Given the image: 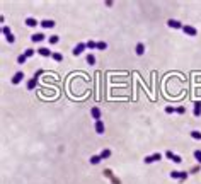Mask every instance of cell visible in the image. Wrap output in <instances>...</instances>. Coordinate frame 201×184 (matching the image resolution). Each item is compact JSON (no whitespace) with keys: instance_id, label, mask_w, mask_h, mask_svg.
Wrapping results in <instances>:
<instances>
[{"instance_id":"ffe728a7","label":"cell","mask_w":201,"mask_h":184,"mask_svg":"<svg viewBox=\"0 0 201 184\" xmlns=\"http://www.w3.org/2000/svg\"><path fill=\"white\" fill-rule=\"evenodd\" d=\"M191 138H194V140H201V131L193 130V131H191Z\"/></svg>"},{"instance_id":"836d02e7","label":"cell","mask_w":201,"mask_h":184,"mask_svg":"<svg viewBox=\"0 0 201 184\" xmlns=\"http://www.w3.org/2000/svg\"><path fill=\"white\" fill-rule=\"evenodd\" d=\"M43 72H44V70H41V68H39V70H36V72H34V75H32V78H39V75L43 73Z\"/></svg>"},{"instance_id":"7c38bea8","label":"cell","mask_w":201,"mask_h":184,"mask_svg":"<svg viewBox=\"0 0 201 184\" xmlns=\"http://www.w3.org/2000/svg\"><path fill=\"white\" fill-rule=\"evenodd\" d=\"M193 114H194V116H200V114H201V101H196V102H194Z\"/></svg>"},{"instance_id":"7a4b0ae2","label":"cell","mask_w":201,"mask_h":184,"mask_svg":"<svg viewBox=\"0 0 201 184\" xmlns=\"http://www.w3.org/2000/svg\"><path fill=\"white\" fill-rule=\"evenodd\" d=\"M160 159H162L160 154H152V155H148V157H145L143 162H145V164H153V162H157V160H160Z\"/></svg>"},{"instance_id":"9c48e42d","label":"cell","mask_w":201,"mask_h":184,"mask_svg":"<svg viewBox=\"0 0 201 184\" xmlns=\"http://www.w3.org/2000/svg\"><path fill=\"white\" fill-rule=\"evenodd\" d=\"M38 55H41V56H44V58H50V56L53 55V53L50 51V48H44V46H43V48H39V49H38Z\"/></svg>"},{"instance_id":"7402d4cb","label":"cell","mask_w":201,"mask_h":184,"mask_svg":"<svg viewBox=\"0 0 201 184\" xmlns=\"http://www.w3.org/2000/svg\"><path fill=\"white\" fill-rule=\"evenodd\" d=\"M171 179H176V181H179V177H181V172H177V171H171Z\"/></svg>"},{"instance_id":"277c9868","label":"cell","mask_w":201,"mask_h":184,"mask_svg":"<svg viewBox=\"0 0 201 184\" xmlns=\"http://www.w3.org/2000/svg\"><path fill=\"white\" fill-rule=\"evenodd\" d=\"M22 78H24V72H15L10 82H12V85H19L20 82H22Z\"/></svg>"},{"instance_id":"484cf974","label":"cell","mask_w":201,"mask_h":184,"mask_svg":"<svg viewBox=\"0 0 201 184\" xmlns=\"http://www.w3.org/2000/svg\"><path fill=\"white\" fill-rule=\"evenodd\" d=\"M5 39H7V43H9V44H14V43H15V36H14V34L5 36Z\"/></svg>"},{"instance_id":"4fadbf2b","label":"cell","mask_w":201,"mask_h":184,"mask_svg":"<svg viewBox=\"0 0 201 184\" xmlns=\"http://www.w3.org/2000/svg\"><path fill=\"white\" fill-rule=\"evenodd\" d=\"M135 51H136L138 56H143V53H145V44H143V43H136V49H135Z\"/></svg>"},{"instance_id":"f1b7e54d","label":"cell","mask_w":201,"mask_h":184,"mask_svg":"<svg viewBox=\"0 0 201 184\" xmlns=\"http://www.w3.org/2000/svg\"><path fill=\"white\" fill-rule=\"evenodd\" d=\"M176 113H177V114H184V113H186V107H184V106L176 107Z\"/></svg>"},{"instance_id":"83f0119b","label":"cell","mask_w":201,"mask_h":184,"mask_svg":"<svg viewBox=\"0 0 201 184\" xmlns=\"http://www.w3.org/2000/svg\"><path fill=\"white\" fill-rule=\"evenodd\" d=\"M193 154H194V159H196V160L201 164V150H194Z\"/></svg>"},{"instance_id":"cb8c5ba5","label":"cell","mask_w":201,"mask_h":184,"mask_svg":"<svg viewBox=\"0 0 201 184\" xmlns=\"http://www.w3.org/2000/svg\"><path fill=\"white\" fill-rule=\"evenodd\" d=\"M85 44H87V48H89V49H96V48H97V43H96V41H92V39H91V41H87Z\"/></svg>"},{"instance_id":"2e32d148","label":"cell","mask_w":201,"mask_h":184,"mask_svg":"<svg viewBox=\"0 0 201 184\" xmlns=\"http://www.w3.org/2000/svg\"><path fill=\"white\" fill-rule=\"evenodd\" d=\"M100 160H102V159H100V155H92V157H91V164L92 165H97Z\"/></svg>"},{"instance_id":"4316f807","label":"cell","mask_w":201,"mask_h":184,"mask_svg":"<svg viewBox=\"0 0 201 184\" xmlns=\"http://www.w3.org/2000/svg\"><path fill=\"white\" fill-rule=\"evenodd\" d=\"M24 55H26L27 58H31V56H34V49H32V48H27L26 51H24Z\"/></svg>"},{"instance_id":"44dd1931","label":"cell","mask_w":201,"mask_h":184,"mask_svg":"<svg viewBox=\"0 0 201 184\" xmlns=\"http://www.w3.org/2000/svg\"><path fill=\"white\" fill-rule=\"evenodd\" d=\"M97 49H100V51L108 49V43H106V41H99V43H97Z\"/></svg>"},{"instance_id":"d4e9b609","label":"cell","mask_w":201,"mask_h":184,"mask_svg":"<svg viewBox=\"0 0 201 184\" xmlns=\"http://www.w3.org/2000/svg\"><path fill=\"white\" fill-rule=\"evenodd\" d=\"M26 61H27V56H26V55H19V58H17V63H19V65H24Z\"/></svg>"},{"instance_id":"8992f818","label":"cell","mask_w":201,"mask_h":184,"mask_svg":"<svg viewBox=\"0 0 201 184\" xmlns=\"http://www.w3.org/2000/svg\"><path fill=\"white\" fill-rule=\"evenodd\" d=\"M44 39H46V36H44L43 32H34V34L31 36V41H32V43H43Z\"/></svg>"},{"instance_id":"30bf717a","label":"cell","mask_w":201,"mask_h":184,"mask_svg":"<svg viewBox=\"0 0 201 184\" xmlns=\"http://www.w3.org/2000/svg\"><path fill=\"white\" fill-rule=\"evenodd\" d=\"M96 131H97V133H99V135H102V133H104V131H106V126H104V123H102V121H96Z\"/></svg>"},{"instance_id":"ac0fdd59","label":"cell","mask_w":201,"mask_h":184,"mask_svg":"<svg viewBox=\"0 0 201 184\" xmlns=\"http://www.w3.org/2000/svg\"><path fill=\"white\" fill-rule=\"evenodd\" d=\"M51 58L60 63V61H63V55H61V53H53V55H51Z\"/></svg>"},{"instance_id":"d6986e66","label":"cell","mask_w":201,"mask_h":184,"mask_svg":"<svg viewBox=\"0 0 201 184\" xmlns=\"http://www.w3.org/2000/svg\"><path fill=\"white\" fill-rule=\"evenodd\" d=\"M48 41H50V44H56V43L60 41V36H56V34H53V36H50V38H48Z\"/></svg>"},{"instance_id":"1f68e13d","label":"cell","mask_w":201,"mask_h":184,"mask_svg":"<svg viewBox=\"0 0 201 184\" xmlns=\"http://www.w3.org/2000/svg\"><path fill=\"white\" fill-rule=\"evenodd\" d=\"M174 152H172V150H167V152H165V157H167V159H169V160H172V159H174Z\"/></svg>"},{"instance_id":"603a6c76","label":"cell","mask_w":201,"mask_h":184,"mask_svg":"<svg viewBox=\"0 0 201 184\" xmlns=\"http://www.w3.org/2000/svg\"><path fill=\"white\" fill-rule=\"evenodd\" d=\"M85 60H87V63H89V65H96V56H94L92 53H91V55H87V58H85Z\"/></svg>"},{"instance_id":"ba28073f","label":"cell","mask_w":201,"mask_h":184,"mask_svg":"<svg viewBox=\"0 0 201 184\" xmlns=\"http://www.w3.org/2000/svg\"><path fill=\"white\" fill-rule=\"evenodd\" d=\"M91 116L94 118L96 121H99L100 116H102V113H100V109H99V107H92V109H91Z\"/></svg>"},{"instance_id":"9a60e30c","label":"cell","mask_w":201,"mask_h":184,"mask_svg":"<svg viewBox=\"0 0 201 184\" xmlns=\"http://www.w3.org/2000/svg\"><path fill=\"white\" fill-rule=\"evenodd\" d=\"M104 174H106V176H109V177H111V181H112V184H121V181L118 179V177H114V176L111 174V171H106Z\"/></svg>"},{"instance_id":"4dcf8cb0","label":"cell","mask_w":201,"mask_h":184,"mask_svg":"<svg viewBox=\"0 0 201 184\" xmlns=\"http://www.w3.org/2000/svg\"><path fill=\"white\" fill-rule=\"evenodd\" d=\"M188 176H189L188 172H184V171H182V172H181V177H179V181H181V183H184V181L188 179Z\"/></svg>"},{"instance_id":"3957f363","label":"cell","mask_w":201,"mask_h":184,"mask_svg":"<svg viewBox=\"0 0 201 184\" xmlns=\"http://www.w3.org/2000/svg\"><path fill=\"white\" fill-rule=\"evenodd\" d=\"M87 48V44H85V43H79V44H77V46H75V48L72 49V53H73V56H79V55H82V53H84V49Z\"/></svg>"},{"instance_id":"5bb4252c","label":"cell","mask_w":201,"mask_h":184,"mask_svg":"<svg viewBox=\"0 0 201 184\" xmlns=\"http://www.w3.org/2000/svg\"><path fill=\"white\" fill-rule=\"evenodd\" d=\"M36 85H38V78H31L29 82H27V85H26V87H27V90H34V89H36Z\"/></svg>"},{"instance_id":"d6a6232c","label":"cell","mask_w":201,"mask_h":184,"mask_svg":"<svg viewBox=\"0 0 201 184\" xmlns=\"http://www.w3.org/2000/svg\"><path fill=\"white\" fill-rule=\"evenodd\" d=\"M165 113H167V114H172V113H176V107L167 106V107H165Z\"/></svg>"},{"instance_id":"8fae6325","label":"cell","mask_w":201,"mask_h":184,"mask_svg":"<svg viewBox=\"0 0 201 184\" xmlns=\"http://www.w3.org/2000/svg\"><path fill=\"white\" fill-rule=\"evenodd\" d=\"M38 24H39V22H38L36 17H27V19H26V26H27V27H36Z\"/></svg>"},{"instance_id":"52a82bcc","label":"cell","mask_w":201,"mask_h":184,"mask_svg":"<svg viewBox=\"0 0 201 184\" xmlns=\"http://www.w3.org/2000/svg\"><path fill=\"white\" fill-rule=\"evenodd\" d=\"M41 27H43V29H51V27H55V20H51V19L41 20Z\"/></svg>"},{"instance_id":"5b68a950","label":"cell","mask_w":201,"mask_h":184,"mask_svg":"<svg viewBox=\"0 0 201 184\" xmlns=\"http://www.w3.org/2000/svg\"><path fill=\"white\" fill-rule=\"evenodd\" d=\"M167 26L172 27V29H181V31H182V27H184L181 22H179V20H176V19H169V20H167Z\"/></svg>"},{"instance_id":"f546056e","label":"cell","mask_w":201,"mask_h":184,"mask_svg":"<svg viewBox=\"0 0 201 184\" xmlns=\"http://www.w3.org/2000/svg\"><path fill=\"white\" fill-rule=\"evenodd\" d=\"M2 32H4L5 36H9V34H12V32H10V27H7V26H2Z\"/></svg>"},{"instance_id":"e0dca14e","label":"cell","mask_w":201,"mask_h":184,"mask_svg":"<svg viewBox=\"0 0 201 184\" xmlns=\"http://www.w3.org/2000/svg\"><path fill=\"white\" fill-rule=\"evenodd\" d=\"M99 155H100V159H109V157H111V150H109V148H104Z\"/></svg>"},{"instance_id":"6da1fadb","label":"cell","mask_w":201,"mask_h":184,"mask_svg":"<svg viewBox=\"0 0 201 184\" xmlns=\"http://www.w3.org/2000/svg\"><path fill=\"white\" fill-rule=\"evenodd\" d=\"M182 32H184V34H188V36H191V38L198 36V29H196V27H193V26H184V27H182Z\"/></svg>"}]
</instances>
